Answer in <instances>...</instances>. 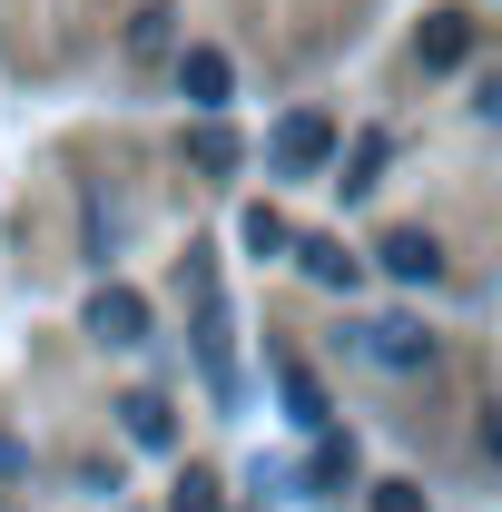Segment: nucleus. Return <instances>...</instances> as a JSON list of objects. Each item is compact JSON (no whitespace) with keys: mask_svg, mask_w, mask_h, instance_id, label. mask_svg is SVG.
Here are the masks:
<instances>
[{"mask_svg":"<svg viewBox=\"0 0 502 512\" xmlns=\"http://www.w3.org/2000/svg\"><path fill=\"white\" fill-rule=\"evenodd\" d=\"M188 168H207V178H237V138L217 128V109H207V128H188Z\"/></svg>","mask_w":502,"mask_h":512,"instance_id":"9d476101","label":"nucleus"},{"mask_svg":"<svg viewBox=\"0 0 502 512\" xmlns=\"http://www.w3.org/2000/svg\"><path fill=\"white\" fill-rule=\"evenodd\" d=\"M276 384H286V424H296V434H325V424H335V404H325V384H315L306 365H276Z\"/></svg>","mask_w":502,"mask_h":512,"instance_id":"1a4fd4ad","label":"nucleus"},{"mask_svg":"<svg viewBox=\"0 0 502 512\" xmlns=\"http://www.w3.org/2000/svg\"><path fill=\"white\" fill-rule=\"evenodd\" d=\"M296 266H306L315 286H335V296H355V286H365V256H345L335 237H306V247H296Z\"/></svg>","mask_w":502,"mask_h":512,"instance_id":"6e6552de","label":"nucleus"},{"mask_svg":"<svg viewBox=\"0 0 502 512\" xmlns=\"http://www.w3.org/2000/svg\"><path fill=\"white\" fill-rule=\"evenodd\" d=\"M266 158H276L286 178H315V168L335 158V119H325V109H286L276 138H266Z\"/></svg>","mask_w":502,"mask_h":512,"instance_id":"f257e3e1","label":"nucleus"},{"mask_svg":"<svg viewBox=\"0 0 502 512\" xmlns=\"http://www.w3.org/2000/svg\"><path fill=\"white\" fill-rule=\"evenodd\" d=\"M414 60H424V69H463V60H473V20H463V10H434L424 40H414Z\"/></svg>","mask_w":502,"mask_h":512,"instance_id":"423d86ee","label":"nucleus"},{"mask_svg":"<svg viewBox=\"0 0 502 512\" xmlns=\"http://www.w3.org/2000/svg\"><path fill=\"white\" fill-rule=\"evenodd\" d=\"M483 453H493V463H502V404H493V414H483Z\"/></svg>","mask_w":502,"mask_h":512,"instance_id":"f3484780","label":"nucleus"},{"mask_svg":"<svg viewBox=\"0 0 502 512\" xmlns=\"http://www.w3.org/2000/svg\"><path fill=\"white\" fill-rule=\"evenodd\" d=\"M375 178H384V138H355V148H345V178H335V188H345V197H365Z\"/></svg>","mask_w":502,"mask_h":512,"instance_id":"9b49d317","label":"nucleus"},{"mask_svg":"<svg viewBox=\"0 0 502 512\" xmlns=\"http://www.w3.org/2000/svg\"><path fill=\"white\" fill-rule=\"evenodd\" d=\"M119 424H128V444H138V453H168V444H178V414H168V394H128Z\"/></svg>","mask_w":502,"mask_h":512,"instance_id":"0eeeda50","label":"nucleus"},{"mask_svg":"<svg viewBox=\"0 0 502 512\" xmlns=\"http://www.w3.org/2000/svg\"><path fill=\"white\" fill-rule=\"evenodd\" d=\"M473 109H483V119H502V79H483V89H473Z\"/></svg>","mask_w":502,"mask_h":512,"instance_id":"dca6fc26","label":"nucleus"},{"mask_svg":"<svg viewBox=\"0 0 502 512\" xmlns=\"http://www.w3.org/2000/svg\"><path fill=\"white\" fill-rule=\"evenodd\" d=\"M168 20H178V10H138V20H128V50L158 60V50H168Z\"/></svg>","mask_w":502,"mask_h":512,"instance_id":"f8f14e48","label":"nucleus"},{"mask_svg":"<svg viewBox=\"0 0 502 512\" xmlns=\"http://www.w3.org/2000/svg\"><path fill=\"white\" fill-rule=\"evenodd\" d=\"M178 89H188V109H227L237 99V60L227 50H188L178 60Z\"/></svg>","mask_w":502,"mask_h":512,"instance_id":"20e7f679","label":"nucleus"},{"mask_svg":"<svg viewBox=\"0 0 502 512\" xmlns=\"http://www.w3.org/2000/svg\"><path fill=\"white\" fill-rule=\"evenodd\" d=\"M355 345H365V365H384V375H424V365H434V335L414 316H375Z\"/></svg>","mask_w":502,"mask_h":512,"instance_id":"f03ea898","label":"nucleus"},{"mask_svg":"<svg viewBox=\"0 0 502 512\" xmlns=\"http://www.w3.org/2000/svg\"><path fill=\"white\" fill-rule=\"evenodd\" d=\"M375 266H384V276H404V286H434V276H443V247L424 237V227H394V237L375 247Z\"/></svg>","mask_w":502,"mask_h":512,"instance_id":"7ed1b4c3","label":"nucleus"},{"mask_svg":"<svg viewBox=\"0 0 502 512\" xmlns=\"http://www.w3.org/2000/svg\"><path fill=\"white\" fill-rule=\"evenodd\" d=\"M247 247H256V256L286 247V217H276V207H247Z\"/></svg>","mask_w":502,"mask_h":512,"instance_id":"ddd939ff","label":"nucleus"},{"mask_svg":"<svg viewBox=\"0 0 502 512\" xmlns=\"http://www.w3.org/2000/svg\"><path fill=\"white\" fill-rule=\"evenodd\" d=\"M89 335H99V345H138V335H148V296L99 286V296H89Z\"/></svg>","mask_w":502,"mask_h":512,"instance_id":"39448f33","label":"nucleus"},{"mask_svg":"<svg viewBox=\"0 0 502 512\" xmlns=\"http://www.w3.org/2000/svg\"><path fill=\"white\" fill-rule=\"evenodd\" d=\"M375 512H434V503H424L414 483H375Z\"/></svg>","mask_w":502,"mask_h":512,"instance_id":"2eb2a0df","label":"nucleus"},{"mask_svg":"<svg viewBox=\"0 0 502 512\" xmlns=\"http://www.w3.org/2000/svg\"><path fill=\"white\" fill-rule=\"evenodd\" d=\"M168 512H217V483H207V473H178V503Z\"/></svg>","mask_w":502,"mask_h":512,"instance_id":"4468645a","label":"nucleus"}]
</instances>
